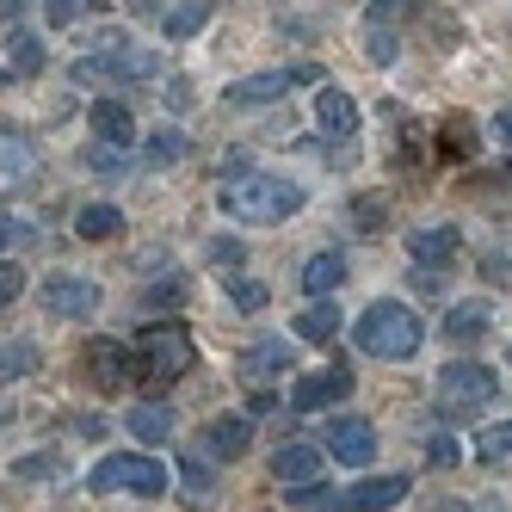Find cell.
<instances>
[{
	"label": "cell",
	"instance_id": "cell-2",
	"mask_svg": "<svg viewBox=\"0 0 512 512\" xmlns=\"http://www.w3.org/2000/svg\"><path fill=\"white\" fill-rule=\"evenodd\" d=\"M352 340H358V352L401 364V358H414V352H420V315H414L408 303H395V297H389V303H371V309L358 315Z\"/></svg>",
	"mask_w": 512,
	"mask_h": 512
},
{
	"label": "cell",
	"instance_id": "cell-44",
	"mask_svg": "<svg viewBox=\"0 0 512 512\" xmlns=\"http://www.w3.org/2000/svg\"><path fill=\"white\" fill-rule=\"evenodd\" d=\"M7 235H19V223H13V216H7V210H0V241H7Z\"/></svg>",
	"mask_w": 512,
	"mask_h": 512
},
{
	"label": "cell",
	"instance_id": "cell-40",
	"mask_svg": "<svg viewBox=\"0 0 512 512\" xmlns=\"http://www.w3.org/2000/svg\"><path fill=\"white\" fill-rule=\"evenodd\" d=\"M358 223L377 229V223H383V198H358Z\"/></svg>",
	"mask_w": 512,
	"mask_h": 512
},
{
	"label": "cell",
	"instance_id": "cell-14",
	"mask_svg": "<svg viewBox=\"0 0 512 512\" xmlns=\"http://www.w3.org/2000/svg\"><path fill=\"white\" fill-rule=\"evenodd\" d=\"M93 142H105V149H130V142H136V118H130V105L99 99V105H93Z\"/></svg>",
	"mask_w": 512,
	"mask_h": 512
},
{
	"label": "cell",
	"instance_id": "cell-13",
	"mask_svg": "<svg viewBox=\"0 0 512 512\" xmlns=\"http://www.w3.org/2000/svg\"><path fill=\"white\" fill-rule=\"evenodd\" d=\"M321 457H327V451H315V445H284V451L272 457V475H278L284 488H315Z\"/></svg>",
	"mask_w": 512,
	"mask_h": 512
},
{
	"label": "cell",
	"instance_id": "cell-42",
	"mask_svg": "<svg viewBox=\"0 0 512 512\" xmlns=\"http://www.w3.org/2000/svg\"><path fill=\"white\" fill-rule=\"evenodd\" d=\"M494 136H500L506 149H512V112H500V118H494Z\"/></svg>",
	"mask_w": 512,
	"mask_h": 512
},
{
	"label": "cell",
	"instance_id": "cell-24",
	"mask_svg": "<svg viewBox=\"0 0 512 512\" xmlns=\"http://www.w3.org/2000/svg\"><path fill=\"white\" fill-rule=\"evenodd\" d=\"M38 364H44L38 340H7V346H0V383H19V377H31Z\"/></svg>",
	"mask_w": 512,
	"mask_h": 512
},
{
	"label": "cell",
	"instance_id": "cell-41",
	"mask_svg": "<svg viewBox=\"0 0 512 512\" xmlns=\"http://www.w3.org/2000/svg\"><path fill=\"white\" fill-rule=\"evenodd\" d=\"M420 142H426V136H420V130H414V124H408V149H401V155H408V161H414V167H420V161H426V149H420Z\"/></svg>",
	"mask_w": 512,
	"mask_h": 512
},
{
	"label": "cell",
	"instance_id": "cell-23",
	"mask_svg": "<svg viewBox=\"0 0 512 512\" xmlns=\"http://www.w3.org/2000/svg\"><path fill=\"white\" fill-rule=\"evenodd\" d=\"M346 284V253H315V260L303 266V290H315V297H327V290Z\"/></svg>",
	"mask_w": 512,
	"mask_h": 512
},
{
	"label": "cell",
	"instance_id": "cell-5",
	"mask_svg": "<svg viewBox=\"0 0 512 512\" xmlns=\"http://www.w3.org/2000/svg\"><path fill=\"white\" fill-rule=\"evenodd\" d=\"M494 389H500L494 371H488V364H475V358H457V364L438 371V401H445V408H475V401H488Z\"/></svg>",
	"mask_w": 512,
	"mask_h": 512
},
{
	"label": "cell",
	"instance_id": "cell-35",
	"mask_svg": "<svg viewBox=\"0 0 512 512\" xmlns=\"http://www.w3.org/2000/svg\"><path fill=\"white\" fill-rule=\"evenodd\" d=\"M395 38H389V31H371V38H364V56H371V62H395Z\"/></svg>",
	"mask_w": 512,
	"mask_h": 512
},
{
	"label": "cell",
	"instance_id": "cell-45",
	"mask_svg": "<svg viewBox=\"0 0 512 512\" xmlns=\"http://www.w3.org/2000/svg\"><path fill=\"white\" fill-rule=\"evenodd\" d=\"M19 7H25V0H7V13H19Z\"/></svg>",
	"mask_w": 512,
	"mask_h": 512
},
{
	"label": "cell",
	"instance_id": "cell-38",
	"mask_svg": "<svg viewBox=\"0 0 512 512\" xmlns=\"http://www.w3.org/2000/svg\"><path fill=\"white\" fill-rule=\"evenodd\" d=\"M210 260H216V266H229V260H241V241H229V235H216V241H210Z\"/></svg>",
	"mask_w": 512,
	"mask_h": 512
},
{
	"label": "cell",
	"instance_id": "cell-16",
	"mask_svg": "<svg viewBox=\"0 0 512 512\" xmlns=\"http://www.w3.org/2000/svg\"><path fill=\"white\" fill-rule=\"evenodd\" d=\"M488 327H494V303H482V297H469V303L445 309V340H457V346H469V340H482Z\"/></svg>",
	"mask_w": 512,
	"mask_h": 512
},
{
	"label": "cell",
	"instance_id": "cell-12",
	"mask_svg": "<svg viewBox=\"0 0 512 512\" xmlns=\"http://www.w3.org/2000/svg\"><path fill=\"white\" fill-rule=\"evenodd\" d=\"M297 364V340H284V334H266V340H253L241 352V377H278Z\"/></svg>",
	"mask_w": 512,
	"mask_h": 512
},
{
	"label": "cell",
	"instance_id": "cell-19",
	"mask_svg": "<svg viewBox=\"0 0 512 512\" xmlns=\"http://www.w3.org/2000/svg\"><path fill=\"white\" fill-rule=\"evenodd\" d=\"M124 432H130V438H149V445H161V438L173 432V408H167V401H142V408L124 414Z\"/></svg>",
	"mask_w": 512,
	"mask_h": 512
},
{
	"label": "cell",
	"instance_id": "cell-15",
	"mask_svg": "<svg viewBox=\"0 0 512 512\" xmlns=\"http://www.w3.org/2000/svg\"><path fill=\"white\" fill-rule=\"evenodd\" d=\"M315 118H321L327 136H352V130H358V99H352L346 87H321V93H315Z\"/></svg>",
	"mask_w": 512,
	"mask_h": 512
},
{
	"label": "cell",
	"instance_id": "cell-33",
	"mask_svg": "<svg viewBox=\"0 0 512 512\" xmlns=\"http://www.w3.org/2000/svg\"><path fill=\"white\" fill-rule=\"evenodd\" d=\"M13 475H25V482H50V475H56V457H19Z\"/></svg>",
	"mask_w": 512,
	"mask_h": 512
},
{
	"label": "cell",
	"instance_id": "cell-7",
	"mask_svg": "<svg viewBox=\"0 0 512 512\" xmlns=\"http://www.w3.org/2000/svg\"><path fill=\"white\" fill-rule=\"evenodd\" d=\"M303 81H315V68H266V75H247L229 87V105H272L284 93H297Z\"/></svg>",
	"mask_w": 512,
	"mask_h": 512
},
{
	"label": "cell",
	"instance_id": "cell-36",
	"mask_svg": "<svg viewBox=\"0 0 512 512\" xmlns=\"http://www.w3.org/2000/svg\"><path fill=\"white\" fill-rule=\"evenodd\" d=\"M87 167H105V173H118V167H124V149H105V142H93V149H87Z\"/></svg>",
	"mask_w": 512,
	"mask_h": 512
},
{
	"label": "cell",
	"instance_id": "cell-27",
	"mask_svg": "<svg viewBox=\"0 0 512 512\" xmlns=\"http://www.w3.org/2000/svg\"><path fill=\"white\" fill-rule=\"evenodd\" d=\"M216 13V0H186V7H173L167 13V38H192V31H204Z\"/></svg>",
	"mask_w": 512,
	"mask_h": 512
},
{
	"label": "cell",
	"instance_id": "cell-37",
	"mask_svg": "<svg viewBox=\"0 0 512 512\" xmlns=\"http://www.w3.org/2000/svg\"><path fill=\"white\" fill-rule=\"evenodd\" d=\"M426 457H432L438 469H451V463H457L463 451H457V438H432V445H426Z\"/></svg>",
	"mask_w": 512,
	"mask_h": 512
},
{
	"label": "cell",
	"instance_id": "cell-25",
	"mask_svg": "<svg viewBox=\"0 0 512 512\" xmlns=\"http://www.w3.org/2000/svg\"><path fill=\"white\" fill-rule=\"evenodd\" d=\"M340 334V309L334 303H309L297 315V340H334Z\"/></svg>",
	"mask_w": 512,
	"mask_h": 512
},
{
	"label": "cell",
	"instance_id": "cell-34",
	"mask_svg": "<svg viewBox=\"0 0 512 512\" xmlns=\"http://www.w3.org/2000/svg\"><path fill=\"white\" fill-rule=\"evenodd\" d=\"M19 290H25V272H19L13 260H0V309H7V303L19 297Z\"/></svg>",
	"mask_w": 512,
	"mask_h": 512
},
{
	"label": "cell",
	"instance_id": "cell-39",
	"mask_svg": "<svg viewBox=\"0 0 512 512\" xmlns=\"http://www.w3.org/2000/svg\"><path fill=\"white\" fill-rule=\"evenodd\" d=\"M44 13H50V25H68L81 13V0H44Z\"/></svg>",
	"mask_w": 512,
	"mask_h": 512
},
{
	"label": "cell",
	"instance_id": "cell-4",
	"mask_svg": "<svg viewBox=\"0 0 512 512\" xmlns=\"http://www.w3.org/2000/svg\"><path fill=\"white\" fill-rule=\"evenodd\" d=\"M87 488L93 494H142V500H155V494H167V463L161 457H130V451H118V457H99L93 463Z\"/></svg>",
	"mask_w": 512,
	"mask_h": 512
},
{
	"label": "cell",
	"instance_id": "cell-46",
	"mask_svg": "<svg viewBox=\"0 0 512 512\" xmlns=\"http://www.w3.org/2000/svg\"><path fill=\"white\" fill-rule=\"evenodd\" d=\"M7 75H13V68H0V87H7Z\"/></svg>",
	"mask_w": 512,
	"mask_h": 512
},
{
	"label": "cell",
	"instance_id": "cell-11",
	"mask_svg": "<svg viewBox=\"0 0 512 512\" xmlns=\"http://www.w3.org/2000/svg\"><path fill=\"white\" fill-rule=\"evenodd\" d=\"M395 500H408V475H371V482L346 488L340 512H389Z\"/></svg>",
	"mask_w": 512,
	"mask_h": 512
},
{
	"label": "cell",
	"instance_id": "cell-21",
	"mask_svg": "<svg viewBox=\"0 0 512 512\" xmlns=\"http://www.w3.org/2000/svg\"><path fill=\"white\" fill-rule=\"evenodd\" d=\"M7 62H13V75H44V44H38V31L13 25V31H7Z\"/></svg>",
	"mask_w": 512,
	"mask_h": 512
},
{
	"label": "cell",
	"instance_id": "cell-32",
	"mask_svg": "<svg viewBox=\"0 0 512 512\" xmlns=\"http://www.w3.org/2000/svg\"><path fill=\"white\" fill-rule=\"evenodd\" d=\"M142 303H149V309H179V303H186V284H179V278H161Z\"/></svg>",
	"mask_w": 512,
	"mask_h": 512
},
{
	"label": "cell",
	"instance_id": "cell-3",
	"mask_svg": "<svg viewBox=\"0 0 512 512\" xmlns=\"http://www.w3.org/2000/svg\"><path fill=\"white\" fill-rule=\"evenodd\" d=\"M198 364V340L186 334L179 321H155V327H142V340H136V371L142 383H179Z\"/></svg>",
	"mask_w": 512,
	"mask_h": 512
},
{
	"label": "cell",
	"instance_id": "cell-22",
	"mask_svg": "<svg viewBox=\"0 0 512 512\" xmlns=\"http://www.w3.org/2000/svg\"><path fill=\"white\" fill-rule=\"evenodd\" d=\"M75 235H81V241H118V235H124V216H118L112 204H87V210L75 216Z\"/></svg>",
	"mask_w": 512,
	"mask_h": 512
},
{
	"label": "cell",
	"instance_id": "cell-8",
	"mask_svg": "<svg viewBox=\"0 0 512 512\" xmlns=\"http://www.w3.org/2000/svg\"><path fill=\"white\" fill-rule=\"evenodd\" d=\"M340 395H352V371H346V364H327V371H309V377H297V389H290V401H297V414L334 408Z\"/></svg>",
	"mask_w": 512,
	"mask_h": 512
},
{
	"label": "cell",
	"instance_id": "cell-9",
	"mask_svg": "<svg viewBox=\"0 0 512 512\" xmlns=\"http://www.w3.org/2000/svg\"><path fill=\"white\" fill-rule=\"evenodd\" d=\"M44 309L62 315V321H81V315L99 309V284H87V278H50L44 284Z\"/></svg>",
	"mask_w": 512,
	"mask_h": 512
},
{
	"label": "cell",
	"instance_id": "cell-30",
	"mask_svg": "<svg viewBox=\"0 0 512 512\" xmlns=\"http://www.w3.org/2000/svg\"><path fill=\"white\" fill-rule=\"evenodd\" d=\"M229 303H235V309H247V315H260V309L272 303V290H266L260 278H229Z\"/></svg>",
	"mask_w": 512,
	"mask_h": 512
},
{
	"label": "cell",
	"instance_id": "cell-28",
	"mask_svg": "<svg viewBox=\"0 0 512 512\" xmlns=\"http://www.w3.org/2000/svg\"><path fill=\"white\" fill-rule=\"evenodd\" d=\"M475 457H482V463H506V457H512V420L475 432Z\"/></svg>",
	"mask_w": 512,
	"mask_h": 512
},
{
	"label": "cell",
	"instance_id": "cell-43",
	"mask_svg": "<svg viewBox=\"0 0 512 512\" xmlns=\"http://www.w3.org/2000/svg\"><path fill=\"white\" fill-rule=\"evenodd\" d=\"M130 13H161V0H130Z\"/></svg>",
	"mask_w": 512,
	"mask_h": 512
},
{
	"label": "cell",
	"instance_id": "cell-31",
	"mask_svg": "<svg viewBox=\"0 0 512 512\" xmlns=\"http://www.w3.org/2000/svg\"><path fill=\"white\" fill-rule=\"evenodd\" d=\"M414 13V0H371V13H364V25L371 31H389V25H401Z\"/></svg>",
	"mask_w": 512,
	"mask_h": 512
},
{
	"label": "cell",
	"instance_id": "cell-29",
	"mask_svg": "<svg viewBox=\"0 0 512 512\" xmlns=\"http://www.w3.org/2000/svg\"><path fill=\"white\" fill-rule=\"evenodd\" d=\"M142 155H149V167H173V161H186V136H179V130H155L149 142H142Z\"/></svg>",
	"mask_w": 512,
	"mask_h": 512
},
{
	"label": "cell",
	"instance_id": "cell-26",
	"mask_svg": "<svg viewBox=\"0 0 512 512\" xmlns=\"http://www.w3.org/2000/svg\"><path fill=\"white\" fill-rule=\"evenodd\" d=\"M179 482H186V488H179V500H186V506H204V500L216 494V475H210V463H198V457L179 463Z\"/></svg>",
	"mask_w": 512,
	"mask_h": 512
},
{
	"label": "cell",
	"instance_id": "cell-6",
	"mask_svg": "<svg viewBox=\"0 0 512 512\" xmlns=\"http://www.w3.org/2000/svg\"><path fill=\"white\" fill-rule=\"evenodd\" d=\"M327 438V457H334V463H346V469H364V463H371L377 457V426L371 420H358V414H346V420H334V426H327L321 432Z\"/></svg>",
	"mask_w": 512,
	"mask_h": 512
},
{
	"label": "cell",
	"instance_id": "cell-1",
	"mask_svg": "<svg viewBox=\"0 0 512 512\" xmlns=\"http://www.w3.org/2000/svg\"><path fill=\"white\" fill-rule=\"evenodd\" d=\"M303 204H309V192L284 173H247V179H229L223 186V210L241 216L247 229H272L284 216H297Z\"/></svg>",
	"mask_w": 512,
	"mask_h": 512
},
{
	"label": "cell",
	"instance_id": "cell-18",
	"mask_svg": "<svg viewBox=\"0 0 512 512\" xmlns=\"http://www.w3.org/2000/svg\"><path fill=\"white\" fill-rule=\"evenodd\" d=\"M457 241H463V235H457L451 223H445V229H414V235H408V253H414L420 266H438V260H457Z\"/></svg>",
	"mask_w": 512,
	"mask_h": 512
},
{
	"label": "cell",
	"instance_id": "cell-17",
	"mask_svg": "<svg viewBox=\"0 0 512 512\" xmlns=\"http://www.w3.org/2000/svg\"><path fill=\"white\" fill-rule=\"evenodd\" d=\"M247 438H253L247 414H223V420H210V426H204V451H210L216 463H229V457L247 451Z\"/></svg>",
	"mask_w": 512,
	"mask_h": 512
},
{
	"label": "cell",
	"instance_id": "cell-20",
	"mask_svg": "<svg viewBox=\"0 0 512 512\" xmlns=\"http://www.w3.org/2000/svg\"><path fill=\"white\" fill-rule=\"evenodd\" d=\"M438 155L445 161H469L475 155V118L469 112H451L445 124H438Z\"/></svg>",
	"mask_w": 512,
	"mask_h": 512
},
{
	"label": "cell",
	"instance_id": "cell-10",
	"mask_svg": "<svg viewBox=\"0 0 512 512\" xmlns=\"http://www.w3.org/2000/svg\"><path fill=\"white\" fill-rule=\"evenodd\" d=\"M81 371L93 377V389H124V377H130L124 340H93V346L81 352Z\"/></svg>",
	"mask_w": 512,
	"mask_h": 512
}]
</instances>
